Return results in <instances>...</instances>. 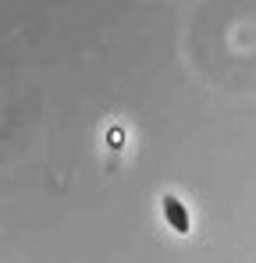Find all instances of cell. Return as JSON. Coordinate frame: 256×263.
Segmentation results:
<instances>
[{
  "instance_id": "cell-1",
  "label": "cell",
  "mask_w": 256,
  "mask_h": 263,
  "mask_svg": "<svg viewBox=\"0 0 256 263\" xmlns=\"http://www.w3.org/2000/svg\"><path fill=\"white\" fill-rule=\"evenodd\" d=\"M160 214H164V220H168V228L174 235H189V231H192L189 206H185L178 196H160Z\"/></svg>"
}]
</instances>
